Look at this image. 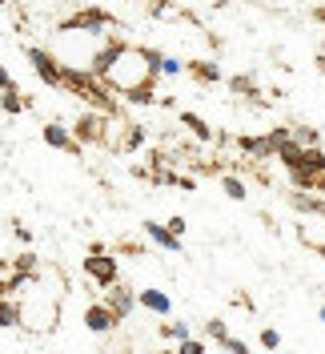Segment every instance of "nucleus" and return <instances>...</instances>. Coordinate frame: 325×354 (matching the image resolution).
I'll list each match as a JSON object with an SVG mask.
<instances>
[{
    "mask_svg": "<svg viewBox=\"0 0 325 354\" xmlns=\"http://www.w3.org/2000/svg\"><path fill=\"white\" fill-rule=\"evenodd\" d=\"M108 125H112V113H101V109H88L72 121V137L81 145H108Z\"/></svg>",
    "mask_w": 325,
    "mask_h": 354,
    "instance_id": "obj_5",
    "label": "nucleus"
},
{
    "mask_svg": "<svg viewBox=\"0 0 325 354\" xmlns=\"http://www.w3.org/2000/svg\"><path fill=\"white\" fill-rule=\"evenodd\" d=\"M108 28H121V21L105 8H77L57 21V32H108Z\"/></svg>",
    "mask_w": 325,
    "mask_h": 354,
    "instance_id": "obj_4",
    "label": "nucleus"
},
{
    "mask_svg": "<svg viewBox=\"0 0 325 354\" xmlns=\"http://www.w3.org/2000/svg\"><path fill=\"white\" fill-rule=\"evenodd\" d=\"M261 346H265V351H277V346H282V334L277 330H261Z\"/></svg>",
    "mask_w": 325,
    "mask_h": 354,
    "instance_id": "obj_31",
    "label": "nucleus"
},
{
    "mask_svg": "<svg viewBox=\"0 0 325 354\" xmlns=\"http://www.w3.org/2000/svg\"><path fill=\"white\" fill-rule=\"evenodd\" d=\"M41 137H44V145H48V149H65V153H72V157L85 153V145H81V141L72 137V129H65L61 121H44Z\"/></svg>",
    "mask_w": 325,
    "mask_h": 354,
    "instance_id": "obj_8",
    "label": "nucleus"
},
{
    "mask_svg": "<svg viewBox=\"0 0 325 354\" xmlns=\"http://www.w3.org/2000/svg\"><path fill=\"white\" fill-rule=\"evenodd\" d=\"M169 230H173V234H185V230H189V221L181 218V214H173V218H169Z\"/></svg>",
    "mask_w": 325,
    "mask_h": 354,
    "instance_id": "obj_35",
    "label": "nucleus"
},
{
    "mask_svg": "<svg viewBox=\"0 0 325 354\" xmlns=\"http://www.w3.org/2000/svg\"><path fill=\"white\" fill-rule=\"evenodd\" d=\"M112 245H105V242H88V254H108Z\"/></svg>",
    "mask_w": 325,
    "mask_h": 354,
    "instance_id": "obj_37",
    "label": "nucleus"
},
{
    "mask_svg": "<svg viewBox=\"0 0 325 354\" xmlns=\"http://www.w3.org/2000/svg\"><path fill=\"white\" fill-rule=\"evenodd\" d=\"M57 322H61V298L52 290H41V278H37V294L21 298V326L28 334H52Z\"/></svg>",
    "mask_w": 325,
    "mask_h": 354,
    "instance_id": "obj_2",
    "label": "nucleus"
},
{
    "mask_svg": "<svg viewBox=\"0 0 325 354\" xmlns=\"http://www.w3.org/2000/svg\"><path fill=\"white\" fill-rule=\"evenodd\" d=\"M81 270H85V278L97 290H108L112 282H121V270H117V254L112 250L108 254H88L85 262H81Z\"/></svg>",
    "mask_w": 325,
    "mask_h": 354,
    "instance_id": "obj_7",
    "label": "nucleus"
},
{
    "mask_svg": "<svg viewBox=\"0 0 325 354\" xmlns=\"http://www.w3.org/2000/svg\"><path fill=\"white\" fill-rule=\"evenodd\" d=\"M233 306H241V310H253V298H249L245 290H237V294H233Z\"/></svg>",
    "mask_w": 325,
    "mask_h": 354,
    "instance_id": "obj_34",
    "label": "nucleus"
},
{
    "mask_svg": "<svg viewBox=\"0 0 325 354\" xmlns=\"http://www.w3.org/2000/svg\"><path fill=\"white\" fill-rule=\"evenodd\" d=\"M157 81H145V85H137V88H129V93H121V101L125 105H137V109H149V105H157Z\"/></svg>",
    "mask_w": 325,
    "mask_h": 354,
    "instance_id": "obj_17",
    "label": "nucleus"
},
{
    "mask_svg": "<svg viewBox=\"0 0 325 354\" xmlns=\"http://www.w3.org/2000/svg\"><path fill=\"white\" fill-rule=\"evenodd\" d=\"M177 189L193 194V189H197V174H181V169H177Z\"/></svg>",
    "mask_w": 325,
    "mask_h": 354,
    "instance_id": "obj_30",
    "label": "nucleus"
},
{
    "mask_svg": "<svg viewBox=\"0 0 325 354\" xmlns=\"http://www.w3.org/2000/svg\"><path fill=\"white\" fill-rule=\"evenodd\" d=\"M12 270H21V274H28V278L37 282V278H41V258H37L32 250H24V254H17V258H12Z\"/></svg>",
    "mask_w": 325,
    "mask_h": 354,
    "instance_id": "obj_22",
    "label": "nucleus"
},
{
    "mask_svg": "<svg viewBox=\"0 0 325 354\" xmlns=\"http://www.w3.org/2000/svg\"><path fill=\"white\" fill-rule=\"evenodd\" d=\"M165 73H152L149 68V61H145V48L141 44H121L117 48V57H112V65H108V73H105V81L117 93H129V88H137V85H145V81H161Z\"/></svg>",
    "mask_w": 325,
    "mask_h": 354,
    "instance_id": "obj_1",
    "label": "nucleus"
},
{
    "mask_svg": "<svg viewBox=\"0 0 325 354\" xmlns=\"http://www.w3.org/2000/svg\"><path fill=\"white\" fill-rule=\"evenodd\" d=\"M177 354H205V342L201 338H181L177 342Z\"/></svg>",
    "mask_w": 325,
    "mask_h": 354,
    "instance_id": "obj_28",
    "label": "nucleus"
},
{
    "mask_svg": "<svg viewBox=\"0 0 325 354\" xmlns=\"http://www.w3.org/2000/svg\"><path fill=\"white\" fill-rule=\"evenodd\" d=\"M12 85H17V81H12V73L0 65V88H12Z\"/></svg>",
    "mask_w": 325,
    "mask_h": 354,
    "instance_id": "obj_36",
    "label": "nucleus"
},
{
    "mask_svg": "<svg viewBox=\"0 0 325 354\" xmlns=\"http://www.w3.org/2000/svg\"><path fill=\"white\" fill-rule=\"evenodd\" d=\"M12 234H17V238H21V242H32V230H28V225H24V221H12Z\"/></svg>",
    "mask_w": 325,
    "mask_h": 354,
    "instance_id": "obj_33",
    "label": "nucleus"
},
{
    "mask_svg": "<svg viewBox=\"0 0 325 354\" xmlns=\"http://www.w3.org/2000/svg\"><path fill=\"white\" fill-rule=\"evenodd\" d=\"M205 334H209L217 346H221V342L229 338V326H225V318H209V322H205Z\"/></svg>",
    "mask_w": 325,
    "mask_h": 354,
    "instance_id": "obj_25",
    "label": "nucleus"
},
{
    "mask_svg": "<svg viewBox=\"0 0 325 354\" xmlns=\"http://www.w3.org/2000/svg\"><path fill=\"white\" fill-rule=\"evenodd\" d=\"M145 238L152 245H161L165 254H181V234L169 230V221H145Z\"/></svg>",
    "mask_w": 325,
    "mask_h": 354,
    "instance_id": "obj_12",
    "label": "nucleus"
},
{
    "mask_svg": "<svg viewBox=\"0 0 325 354\" xmlns=\"http://www.w3.org/2000/svg\"><path fill=\"white\" fill-rule=\"evenodd\" d=\"M0 4H8V0H0Z\"/></svg>",
    "mask_w": 325,
    "mask_h": 354,
    "instance_id": "obj_42",
    "label": "nucleus"
},
{
    "mask_svg": "<svg viewBox=\"0 0 325 354\" xmlns=\"http://www.w3.org/2000/svg\"><path fill=\"white\" fill-rule=\"evenodd\" d=\"M161 73H165V77H177V73H185V61H177V57H165Z\"/></svg>",
    "mask_w": 325,
    "mask_h": 354,
    "instance_id": "obj_32",
    "label": "nucleus"
},
{
    "mask_svg": "<svg viewBox=\"0 0 325 354\" xmlns=\"http://www.w3.org/2000/svg\"><path fill=\"white\" fill-rule=\"evenodd\" d=\"M121 322H125V318L108 306L105 298H101V302H92V306L85 310V326H88L92 334H108V330H117Z\"/></svg>",
    "mask_w": 325,
    "mask_h": 354,
    "instance_id": "obj_9",
    "label": "nucleus"
},
{
    "mask_svg": "<svg viewBox=\"0 0 325 354\" xmlns=\"http://www.w3.org/2000/svg\"><path fill=\"white\" fill-rule=\"evenodd\" d=\"M293 137L302 141L305 149H309V145H322V133L313 129V125H293Z\"/></svg>",
    "mask_w": 325,
    "mask_h": 354,
    "instance_id": "obj_24",
    "label": "nucleus"
},
{
    "mask_svg": "<svg viewBox=\"0 0 325 354\" xmlns=\"http://www.w3.org/2000/svg\"><path fill=\"white\" fill-rule=\"evenodd\" d=\"M161 338H177L181 342V338H189V326L185 322H161Z\"/></svg>",
    "mask_w": 325,
    "mask_h": 354,
    "instance_id": "obj_27",
    "label": "nucleus"
},
{
    "mask_svg": "<svg viewBox=\"0 0 325 354\" xmlns=\"http://www.w3.org/2000/svg\"><path fill=\"white\" fill-rule=\"evenodd\" d=\"M277 161H282L285 169H297V165L305 161V145L297 141V137H289V141H285L282 149H277Z\"/></svg>",
    "mask_w": 325,
    "mask_h": 354,
    "instance_id": "obj_20",
    "label": "nucleus"
},
{
    "mask_svg": "<svg viewBox=\"0 0 325 354\" xmlns=\"http://www.w3.org/2000/svg\"><path fill=\"white\" fill-rule=\"evenodd\" d=\"M229 93L233 97H241V101H249L253 109H269L273 101H269V93H261L257 81L249 77V73H237V77H229Z\"/></svg>",
    "mask_w": 325,
    "mask_h": 354,
    "instance_id": "obj_10",
    "label": "nucleus"
},
{
    "mask_svg": "<svg viewBox=\"0 0 325 354\" xmlns=\"http://www.w3.org/2000/svg\"><path fill=\"white\" fill-rule=\"evenodd\" d=\"M137 302H141V310H149V314H161V318H169V310H173V302H169V294L165 290H137Z\"/></svg>",
    "mask_w": 325,
    "mask_h": 354,
    "instance_id": "obj_15",
    "label": "nucleus"
},
{
    "mask_svg": "<svg viewBox=\"0 0 325 354\" xmlns=\"http://www.w3.org/2000/svg\"><path fill=\"white\" fill-rule=\"evenodd\" d=\"M221 351H229V354H249V342H245V338H233V334H229V338L221 342Z\"/></svg>",
    "mask_w": 325,
    "mask_h": 354,
    "instance_id": "obj_29",
    "label": "nucleus"
},
{
    "mask_svg": "<svg viewBox=\"0 0 325 354\" xmlns=\"http://www.w3.org/2000/svg\"><path fill=\"white\" fill-rule=\"evenodd\" d=\"M21 4L32 12V17H48V21L57 24V21H61V12H65L72 0H21Z\"/></svg>",
    "mask_w": 325,
    "mask_h": 354,
    "instance_id": "obj_16",
    "label": "nucleus"
},
{
    "mask_svg": "<svg viewBox=\"0 0 325 354\" xmlns=\"http://www.w3.org/2000/svg\"><path fill=\"white\" fill-rule=\"evenodd\" d=\"M313 21H317V24H325V4H317V8H313Z\"/></svg>",
    "mask_w": 325,
    "mask_h": 354,
    "instance_id": "obj_38",
    "label": "nucleus"
},
{
    "mask_svg": "<svg viewBox=\"0 0 325 354\" xmlns=\"http://www.w3.org/2000/svg\"><path fill=\"white\" fill-rule=\"evenodd\" d=\"M28 61H32L37 77H41L48 88H65V61H61L52 48H44V44H28Z\"/></svg>",
    "mask_w": 325,
    "mask_h": 354,
    "instance_id": "obj_6",
    "label": "nucleus"
},
{
    "mask_svg": "<svg viewBox=\"0 0 325 354\" xmlns=\"http://www.w3.org/2000/svg\"><path fill=\"white\" fill-rule=\"evenodd\" d=\"M213 8H229V0H213Z\"/></svg>",
    "mask_w": 325,
    "mask_h": 354,
    "instance_id": "obj_40",
    "label": "nucleus"
},
{
    "mask_svg": "<svg viewBox=\"0 0 325 354\" xmlns=\"http://www.w3.org/2000/svg\"><path fill=\"white\" fill-rule=\"evenodd\" d=\"M12 326H21V298L0 294V330H12Z\"/></svg>",
    "mask_w": 325,
    "mask_h": 354,
    "instance_id": "obj_19",
    "label": "nucleus"
},
{
    "mask_svg": "<svg viewBox=\"0 0 325 354\" xmlns=\"http://www.w3.org/2000/svg\"><path fill=\"white\" fill-rule=\"evenodd\" d=\"M221 189H225V198H233V201L249 198V181H245V174H233V169L221 174Z\"/></svg>",
    "mask_w": 325,
    "mask_h": 354,
    "instance_id": "obj_18",
    "label": "nucleus"
},
{
    "mask_svg": "<svg viewBox=\"0 0 325 354\" xmlns=\"http://www.w3.org/2000/svg\"><path fill=\"white\" fill-rule=\"evenodd\" d=\"M177 121H181V125H185V129L193 133V141H201V145H213V137H217V129L213 125H209V121H205V117H201V113H177Z\"/></svg>",
    "mask_w": 325,
    "mask_h": 354,
    "instance_id": "obj_14",
    "label": "nucleus"
},
{
    "mask_svg": "<svg viewBox=\"0 0 325 354\" xmlns=\"http://www.w3.org/2000/svg\"><path fill=\"white\" fill-rule=\"evenodd\" d=\"M149 141V133H145V125L141 121H129L125 113H112V125H108V153H117V157H129L137 153L141 145Z\"/></svg>",
    "mask_w": 325,
    "mask_h": 354,
    "instance_id": "obj_3",
    "label": "nucleus"
},
{
    "mask_svg": "<svg viewBox=\"0 0 325 354\" xmlns=\"http://www.w3.org/2000/svg\"><path fill=\"white\" fill-rule=\"evenodd\" d=\"M302 165H305V169H313V174H325V149H322V145H309Z\"/></svg>",
    "mask_w": 325,
    "mask_h": 354,
    "instance_id": "obj_23",
    "label": "nucleus"
},
{
    "mask_svg": "<svg viewBox=\"0 0 325 354\" xmlns=\"http://www.w3.org/2000/svg\"><path fill=\"white\" fill-rule=\"evenodd\" d=\"M185 73L193 77L197 85H221V65L209 61V57H193V61H185Z\"/></svg>",
    "mask_w": 325,
    "mask_h": 354,
    "instance_id": "obj_13",
    "label": "nucleus"
},
{
    "mask_svg": "<svg viewBox=\"0 0 325 354\" xmlns=\"http://www.w3.org/2000/svg\"><path fill=\"white\" fill-rule=\"evenodd\" d=\"M112 254H125V258H145V245H141V242H112Z\"/></svg>",
    "mask_w": 325,
    "mask_h": 354,
    "instance_id": "obj_26",
    "label": "nucleus"
},
{
    "mask_svg": "<svg viewBox=\"0 0 325 354\" xmlns=\"http://www.w3.org/2000/svg\"><path fill=\"white\" fill-rule=\"evenodd\" d=\"M0 109L4 113H28V97H24L21 88H0Z\"/></svg>",
    "mask_w": 325,
    "mask_h": 354,
    "instance_id": "obj_21",
    "label": "nucleus"
},
{
    "mask_svg": "<svg viewBox=\"0 0 325 354\" xmlns=\"http://www.w3.org/2000/svg\"><path fill=\"white\" fill-rule=\"evenodd\" d=\"M317 194H325V174H322V177H317Z\"/></svg>",
    "mask_w": 325,
    "mask_h": 354,
    "instance_id": "obj_39",
    "label": "nucleus"
},
{
    "mask_svg": "<svg viewBox=\"0 0 325 354\" xmlns=\"http://www.w3.org/2000/svg\"><path fill=\"white\" fill-rule=\"evenodd\" d=\"M317 68H322V73H325V53H322V57H317Z\"/></svg>",
    "mask_w": 325,
    "mask_h": 354,
    "instance_id": "obj_41",
    "label": "nucleus"
},
{
    "mask_svg": "<svg viewBox=\"0 0 325 354\" xmlns=\"http://www.w3.org/2000/svg\"><path fill=\"white\" fill-rule=\"evenodd\" d=\"M105 302H108L112 310H117L121 318H129L132 310L141 306V302H137V290H132V286H125V282H112V286L105 290Z\"/></svg>",
    "mask_w": 325,
    "mask_h": 354,
    "instance_id": "obj_11",
    "label": "nucleus"
}]
</instances>
